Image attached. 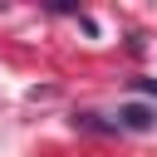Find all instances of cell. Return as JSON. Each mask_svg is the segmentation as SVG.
<instances>
[{"mask_svg":"<svg viewBox=\"0 0 157 157\" xmlns=\"http://www.w3.org/2000/svg\"><path fill=\"white\" fill-rule=\"evenodd\" d=\"M113 128H128V132H147V128H152V108H147V103H123Z\"/></svg>","mask_w":157,"mask_h":157,"instance_id":"1","label":"cell"},{"mask_svg":"<svg viewBox=\"0 0 157 157\" xmlns=\"http://www.w3.org/2000/svg\"><path fill=\"white\" fill-rule=\"evenodd\" d=\"M74 123H78V128H88V132H118V128H113V123H103L98 113H78Z\"/></svg>","mask_w":157,"mask_h":157,"instance_id":"2","label":"cell"}]
</instances>
